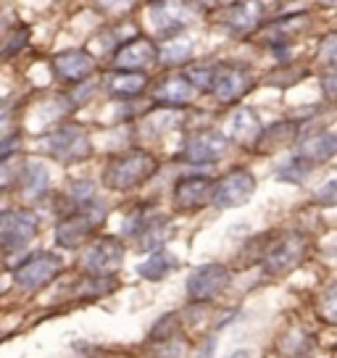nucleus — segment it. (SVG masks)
<instances>
[{
	"instance_id": "nucleus-1",
	"label": "nucleus",
	"mask_w": 337,
	"mask_h": 358,
	"mask_svg": "<svg viewBox=\"0 0 337 358\" xmlns=\"http://www.w3.org/2000/svg\"><path fill=\"white\" fill-rule=\"evenodd\" d=\"M158 171V161L148 150H129L106 161L103 166V185L113 192H129L143 187L148 179Z\"/></svg>"
},
{
	"instance_id": "nucleus-2",
	"label": "nucleus",
	"mask_w": 337,
	"mask_h": 358,
	"mask_svg": "<svg viewBox=\"0 0 337 358\" xmlns=\"http://www.w3.org/2000/svg\"><path fill=\"white\" fill-rule=\"evenodd\" d=\"M106 203H101L98 198L87 206H79L74 211H69L61 216V222L56 224V245L64 248V250H74V248H82L87 240H90L101 224L106 222Z\"/></svg>"
},
{
	"instance_id": "nucleus-3",
	"label": "nucleus",
	"mask_w": 337,
	"mask_h": 358,
	"mask_svg": "<svg viewBox=\"0 0 337 358\" xmlns=\"http://www.w3.org/2000/svg\"><path fill=\"white\" fill-rule=\"evenodd\" d=\"M40 145L48 156L58 164H79L92 153V140L87 127L74 122H61L53 129H48L40 140Z\"/></svg>"
},
{
	"instance_id": "nucleus-4",
	"label": "nucleus",
	"mask_w": 337,
	"mask_h": 358,
	"mask_svg": "<svg viewBox=\"0 0 337 358\" xmlns=\"http://www.w3.org/2000/svg\"><path fill=\"white\" fill-rule=\"evenodd\" d=\"M148 3H150L148 6L150 24L164 40L182 34L203 13L198 0H148Z\"/></svg>"
},
{
	"instance_id": "nucleus-5",
	"label": "nucleus",
	"mask_w": 337,
	"mask_h": 358,
	"mask_svg": "<svg viewBox=\"0 0 337 358\" xmlns=\"http://www.w3.org/2000/svg\"><path fill=\"white\" fill-rule=\"evenodd\" d=\"M66 261L64 256H56L50 250H40L19 261V266L13 268V282L27 292H37L48 287L64 271Z\"/></svg>"
},
{
	"instance_id": "nucleus-6",
	"label": "nucleus",
	"mask_w": 337,
	"mask_h": 358,
	"mask_svg": "<svg viewBox=\"0 0 337 358\" xmlns=\"http://www.w3.org/2000/svg\"><path fill=\"white\" fill-rule=\"evenodd\" d=\"M229 150H232V143L224 137V132L203 127V129L187 134L180 158L190 166H211V164H219L222 158H227Z\"/></svg>"
},
{
	"instance_id": "nucleus-7",
	"label": "nucleus",
	"mask_w": 337,
	"mask_h": 358,
	"mask_svg": "<svg viewBox=\"0 0 337 358\" xmlns=\"http://www.w3.org/2000/svg\"><path fill=\"white\" fill-rule=\"evenodd\" d=\"M124 237L135 240L140 250H158L168 237V219L164 213L148 211V206H140L124 219Z\"/></svg>"
},
{
	"instance_id": "nucleus-8",
	"label": "nucleus",
	"mask_w": 337,
	"mask_h": 358,
	"mask_svg": "<svg viewBox=\"0 0 337 358\" xmlns=\"http://www.w3.org/2000/svg\"><path fill=\"white\" fill-rule=\"evenodd\" d=\"M256 87L253 69L245 64H216V74L211 82V92L219 106H235Z\"/></svg>"
},
{
	"instance_id": "nucleus-9",
	"label": "nucleus",
	"mask_w": 337,
	"mask_h": 358,
	"mask_svg": "<svg viewBox=\"0 0 337 358\" xmlns=\"http://www.w3.org/2000/svg\"><path fill=\"white\" fill-rule=\"evenodd\" d=\"M306 253H308V240L301 232H287L266 248L261 264H264L266 277H285L295 266L303 264Z\"/></svg>"
},
{
	"instance_id": "nucleus-10",
	"label": "nucleus",
	"mask_w": 337,
	"mask_h": 358,
	"mask_svg": "<svg viewBox=\"0 0 337 358\" xmlns=\"http://www.w3.org/2000/svg\"><path fill=\"white\" fill-rule=\"evenodd\" d=\"M158 66V43L148 34H135L113 48L108 71H148Z\"/></svg>"
},
{
	"instance_id": "nucleus-11",
	"label": "nucleus",
	"mask_w": 337,
	"mask_h": 358,
	"mask_svg": "<svg viewBox=\"0 0 337 358\" xmlns=\"http://www.w3.org/2000/svg\"><path fill=\"white\" fill-rule=\"evenodd\" d=\"M40 229L37 213L27 208L0 211V253H16L32 243Z\"/></svg>"
},
{
	"instance_id": "nucleus-12",
	"label": "nucleus",
	"mask_w": 337,
	"mask_h": 358,
	"mask_svg": "<svg viewBox=\"0 0 337 358\" xmlns=\"http://www.w3.org/2000/svg\"><path fill=\"white\" fill-rule=\"evenodd\" d=\"M266 16H269L266 0H235V3H227L219 11V24L227 32L245 37V34L261 29V24H266Z\"/></svg>"
},
{
	"instance_id": "nucleus-13",
	"label": "nucleus",
	"mask_w": 337,
	"mask_h": 358,
	"mask_svg": "<svg viewBox=\"0 0 337 358\" xmlns=\"http://www.w3.org/2000/svg\"><path fill=\"white\" fill-rule=\"evenodd\" d=\"M256 192V177L248 169H232L222 179H214L211 190V206L224 211V208H240L245 206Z\"/></svg>"
},
{
	"instance_id": "nucleus-14",
	"label": "nucleus",
	"mask_w": 337,
	"mask_h": 358,
	"mask_svg": "<svg viewBox=\"0 0 337 358\" xmlns=\"http://www.w3.org/2000/svg\"><path fill=\"white\" fill-rule=\"evenodd\" d=\"M124 240L113 235H98L92 240L85 256H82V268L87 274H98V277H111L116 274L124 264Z\"/></svg>"
},
{
	"instance_id": "nucleus-15",
	"label": "nucleus",
	"mask_w": 337,
	"mask_h": 358,
	"mask_svg": "<svg viewBox=\"0 0 337 358\" xmlns=\"http://www.w3.org/2000/svg\"><path fill=\"white\" fill-rule=\"evenodd\" d=\"M229 268L224 264H203L192 271L187 282H185V290L190 303H211L214 298H219L229 285Z\"/></svg>"
},
{
	"instance_id": "nucleus-16",
	"label": "nucleus",
	"mask_w": 337,
	"mask_h": 358,
	"mask_svg": "<svg viewBox=\"0 0 337 358\" xmlns=\"http://www.w3.org/2000/svg\"><path fill=\"white\" fill-rule=\"evenodd\" d=\"M50 69H53L58 82H64V85H79V82H87L98 71V61L85 48H69V50H61V53L53 56Z\"/></svg>"
},
{
	"instance_id": "nucleus-17",
	"label": "nucleus",
	"mask_w": 337,
	"mask_h": 358,
	"mask_svg": "<svg viewBox=\"0 0 337 358\" xmlns=\"http://www.w3.org/2000/svg\"><path fill=\"white\" fill-rule=\"evenodd\" d=\"M198 95V90L192 87V82L185 77V71H168L158 79L153 90H150V101L156 106H164V108H187L192 106Z\"/></svg>"
},
{
	"instance_id": "nucleus-18",
	"label": "nucleus",
	"mask_w": 337,
	"mask_h": 358,
	"mask_svg": "<svg viewBox=\"0 0 337 358\" xmlns=\"http://www.w3.org/2000/svg\"><path fill=\"white\" fill-rule=\"evenodd\" d=\"M211 190L214 179L206 174H187L174 185V211L198 213L206 206H211Z\"/></svg>"
},
{
	"instance_id": "nucleus-19",
	"label": "nucleus",
	"mask_w": 337,
	"mask_h": 358,
	"mask_svg": "<svg viewBox=\"0 0 337 358\" xmlns=\"http://www.w3.org/2000/svg\"><path fill=\"white\" fill-rule=\"evenodd\" d=\"M224 129H227L224 137L232 143V145H240V148H245V150H253V148H256V143H259L264 124H261L259 111H253V108L243 106V108H235V111L229 113Z\"/></svg>"
},
{
	"instance_id": "nucleus-20",
	"label": "nucleus",
	"mask_w": 337,
	"mask_h": 358,
	"mask_svg": "<svg viewBox=\"0 0 337 358\" xmlns=\"http://www.w3.org/2000/svg\"><path fill=\"white\" fill-rule=\"evenodd\" d=\"M16 190L27 203L43 201L50 190V171L45 164L37 158H24L22 174L16 179Z\"/></svg>"
},
{
	"instance_id": "nucleus-21",
	"label": "nucleus",
	"mask_w": 337,
	"mask_h": 358,
	"mask_svg": "<svg viewBox=\"0 0 337 358\" xmlns=\"http://www.w3.org/2000/svg\"><path fill=\"white\" fill-rule=\"evenodd\" d=\"M150 79L148 71H108L103 77V90L116 101H135L143 92H148Z\"/></svg>"
},
{
	"instance_id": "nucleus-22",
	"label": "nucleus",
	"mask_w": 337,
	"mask_h": 358,
	"mask_svg": "<svg viewBox=\"0 0 337 358\" xmlns=\"http://www.w3.org/2000/svg\"><path fill=\"white\" fill-rule=\"evenodd\" d=\"M335 153H337V137L332 129H319L314 134H306V137H301L298 148H295V156L303 158L306 164H311V166L324 164Z\"/></svg>"
},
{
	"instance_id": "nucleus-23",
	"label": "nucleus",
	"mask_w": 337,
	"mask_h": 358,
	"mask_svg": "<svg viewBox=\"0 0 337 358\" xmlns=\"http://www.w3.org/2000/svg\"><path fill=\"white\" fill-rule=\"evenodd\" d=\"M195 56V43L182 37V34H174V37H166L164 45H158V66H187Z\"/></svg>"
},
{
	"instance_id": "nucleus-24",
	"label": "nucleus",
	"mask_w": 337,
	"mask_h": 358,
	"mask_svg": "<svg viewBox=\"0 0 337 358\" xmlns=\"http://www.w3.org/2000/svg\"><path fill=\"white\" fill-rule=\"evenodd\" d=\"M298 134H301V122H287L285 119V122H277L271 124V127H264L259 143H256V150L271 153L274 148L290 145L292 140H298Z\"/></svg>"
},
{
	"instance_id": "nucleus-25",
	"label": "nucleus",
	"mask_w": 337,
	"mask_h": 358,
	"mask_svg": "<svg viewBox=\"0 0 337 358\" xmlns=\"http://www.w3.org/2000/svg\"><path fill=\"white\" fill-rule=\"evenodd\" d=\"M174 268H177V258L158 248V250H153L145 261L137 264V274L148 282H161L164 277H168V271H174Z\"/></svg>"
},
{
	"instance_id": "nucleus-26",
	"label": "nucleus",
	"mask_w": 337,
	"mask_h": 358,
	"mask_svg": "<svg viewBox=\"0 0 337 358\" xmlns=\"http://www.w3.org/2000/svg\"><path fill=\"white\" fill-rule=\"evenodd\" d=\"M311 164H306L303 158L298 156H290L285 164H280V169H277V177L282 179V182H292V185H301V182H306L308 179V174H311Z\"/></svg>"
},
{
	"instance_id": "nucleus-27",
	"label": "nucleus",
	"mask_w": 337,
	"mask_h": 358,
	"mask_svg": "<svg viewBox=\"0 0 337 358\" xmlns=\"http://www.w3.org/2000/svg\"><path fill=\"white\" fill-rule=\"evenodd\" d=\"M116 290V280L111 277H98V274H87L85 280L79 282L77 292L82 298H103L106 292Z\"/></svg>"
},
{
	"instance_id": "nucleus-28",
	"label": "nucleus",
	"mask_w": 337,
	"mask_h": 358,
	"mask_svg": "<svg viewBox=\"0 0 337 358\" xmlns=\"http://www.w3.org/2000/svg\"><path fill=\"white\" fill-rule=\"evenodd\" d=\"M214 74H216V64H195V66L185 69V77L192 82V87L198 90V92H206V95L211 92Z\"/></svg>"
},
{
	"instance_id": "nucleus-29",
	"label": "nucleus",
	"mask_w": 337,
	"mask_h": 358,
	"mask_svg": "<svg viewBox=\"0 0 337 358\" xmlns=\"http://www.w3.org/2000/svg\"><path fill=\"white\" fill-rule=\"evenodd\" d=\"M22 166H24L22 153L8 156V158H0V192L16 187V179H19V174H22Z\"/></svg>"
},
{
	"instance_id": "nucleus-30",
	"label": "nucleus",
	"mask_w": 337,
	"mask_h": 358,
	"mask_svg": "<svg viewBox=\"0 0 337 358\" xmlns=\"http://www.w3.org/2000/svg\"><path fill=\"white\" fill-rule=\"evenodd\" d=\"M308 77V69L303 66H290V64H282V66H277L274 71L269 74V82L274 85V87H292L295 82H301V79Z\"/></svg>"
},
{
	"instance_id": "nucleus-31",
	"label": "nucleus",
	"mask_w": 337,
	"mask_h": 358,
	"mask_svg": "<svg viewBox=\"0 0 337 358\" xmlns=\"http://www.w3.org/2000/svg\"><path fill=\"white\" fill-rule=\"evenodd\" d=\"M177 332H180V313H166V316H161L158 324L153 327L150 340H153V343H168V340L177 337Z\"/></svg>"
},
{
	"instance_id": "nucleus-32",
	"label": "nucleus",
	"mask_w": 337,
	"mask_h": 358,
	"mask_svg": "<svg viewBox=\"0 0 337 358\" xmlns=\"http://www.w3.org/2000/svg\"><path fill=\"white\" fill-rule=\"evenodd\" d=\"M90 3L101 13H106V16H111V19H122V16L135 11L140 0H90Z\"/></svg>"
},
{
	"instance_id": "nucleus-33",
	"label": "nucleus",
	"mask_w": 337,
	"mask_h": 358,
	"mask_svg": "<svg viewBox=\"0 0 337 358\" xmlns=\"http://www.w3.org/2000/svg\"><path fill=\"white\" fill-rule=\"evenodd\" d=\"M316 61L322 64V69H335V64H337V34L335 32H327L324 37L319 40Z\"/></svg>"
},
{
	"instance_id": "nucleus-34",
	"label": "nucleus",
	"mask_w": 337,
	"mask_h": 358,
	"mask_svg": "<svg viewBox=\"0 0 337 358\" xmlns=\"http://www.w3.org/2000/svg\"><path fill=\"white\" fill-rule=\"evenodd\" d=\"M316 311H319V316L324 319L327 324H335L337 322V287L335 285H329V287L319 295V306H316Z\"/></svg>"
},
{
	"instance_id": "nucleus-35",
	"label": "nucleus",
	"mask_w": 337,
	"mask_h": 358,
	"mask_svg": "<svg viewBox=\"0 0 337 358\" xmlns=\"http://www.w3.org/2000/svg\"><path fill=\"white\" fill-rule=\"evenodd\" d=\"M292 337H295V343H287V340H282L280 348L290 358H306L308 353H311V340H308V335H301V332L295 329V332H292Z\"/></svg>"
},
{
	"instance_id": "nucleus-36",
	"label": "nucleus",
	"mask_w": 337,
	"mask_h": 358,
	"mask_svg": "<svg viewBox=\"0 0 337 358\" xmlns=\"http://www.w3.org/2000/svg\"><path fill=\"white\" fill-rule=\"evenodd\" d=\"M319 82H322V95H324L327 103H335L337 95V69H322L319 74Z\"/></svg>"
},
{
	"instance_id": "nucleus-37",
	"label": "nucleus",
	"mask_w": 337,
	"mask_h": 358,
	"mask_svg": "<svg viewBox=\"0 0 337 358\" xmlns=\"http://www.w3.org/2000/svg\"><path fill=\"white\" fill-rule=\"evenodd\" d=\"M29 43V27H16V32H13V37L8 40V45H6V50H3V56H11V53H19L24 45Z\"/></svg>"
},
{
	"instance_id": "nucleus-38",
	"label": "nucleus",
	"mask_w": 337,
	"mask_h": 358,
	"mask_svg": "<svg viewBox=\"0 0 337 358\" xmlns=\"http://www.w3.org/2000/svg\"><path fill=\"white\" fill-rule=\"evenodd\" d=\"M337 182H327L322 190H316L314 201L319 203V206H327V208H332L337 203Z\"/></svg>"
},
{
	"instance_id": "nucleus-39",
	"label": "nucleus",
	"mask_w": 337,
	"mask_h": 358,
	"mask_svg": "<svg viewBox=\"0 0 337 358\" xmlns=\"http://www.w3.org/2000/svg\"><path fill=\"white\" fill-rule=\"evenodd\" d=\"M214 350H216V340L211 337L206 345H203V353H201V358H208V356H214Z\"/></svg>"
},
{
	"instance_id": "nucleus-40",
	"label": "nucleus",
	"mask_w": 337,
	"mask_h": 358,
	"mask_svg": "<svg viewBox=\"0 0 337 358\" xmlns=\"http://www.w3.org/2000/svg\"><path fill=\"white\" fill-rule=\"evenodd\" d=\"M229 358H250V353H248V350H235Z\"/></svg>"
},
{
	"instance_id": "nucleus-41",
	"label": "nucleus",
	"mask_w": 337,
	"mask_h": 358,
	"mask_svg": "<svg viewBox=\"0 0 337 358\" xmlns=\"http://www.w3.org/2000/svg\"><path fill=\"white\" fill-rule=\"evenodd\" d=\"M322 6H324V8H332V6H335V0H322Z\"/></svg>"
},
{
	"instance_id": "nucleus-42",
	"label": "nucleus",
	"mask_w": 337,
	"mask_h": 358,
	"mask_svg": "<svg viewBox=\"0 0 337 358\" xmlns=\"http://www.w3.org/2000/svg\"><path fill=\"white\" fill-rule=\"evenodd\" d=\"M0 343H3V332H0Z\"/></svg>"
}]
</instances>
